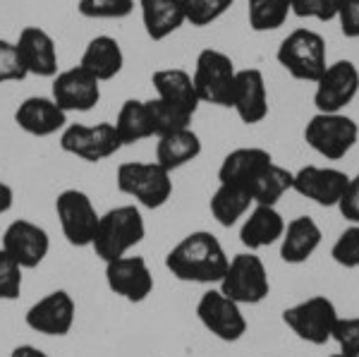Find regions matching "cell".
I'll return each instance as SVG.
<instances>
[{
	"label": "cell",
	"instance_id": "1",
	"mask_svg": "<svg viewBox=\"0 0 359 357\" xmlns=\"http://www.w3.org/2000/svg\"><path fill=\"white\" fill-rule=\"evenodd\" d=\"M228 264L230 259L223 245L208 230H194L184 235L165 255V269L182 283H221Z\"/></svg>",
	"mask_w": 359,
	"mask_h": 357
},
{
	"label": "cell",
	"instance_id": "2",
	"mask_svg": "<svg viewBox=\"0 0 359 357\" xmlns=\"http://www.w3.org/2000/svg\"><path fill=\"white\" fill-rule=\"evenodd\" d=\"M147 235V223H144L142 209L137 204H123L108 209L98 218V228L94 235L91 250L103 264L130 255L135 247L142 243Z\"/></svg>",
	"mask_w": 359,
	"mask_h": 357
},
{
	"label": "cell",
	"instance_id": "3",
	"mask_svg": "<svg viewBox=\"0 0 359 357\" xmlns=\"http://www.w3.org/2000/svg\"><path fill=\"white\" fill-rule=\"evenodd\" d=\"M115 185L120 194L135 199L144 209H161L172 197L170 170L158 166L156 161H127L118 166Z\"/></svg>",
	"mask_w": 359,
	"mask_h": 357
},
{
	"label": "cell",
	"instance_id": "4",
	"mask_svg": "<svg viewBox=\"0 0 359 357\" xmlns=\"http://www.w3.org/2000/svg\"><path fill=\"white\" fill-rule=\"evenodd\" d=\"M278 62L294 79L302 82H318V77L328 67V50L321 34L311 29H294L278 46Z\"/></svg>",
	"mask_w": 359,
	"mask_h": 357
},
{
	"label": "cell",
	"instance_id": "5",
	"mask_svg": "<svg viewBox=\"0 0 359 357\" xmlns=\"http://www.w3.org/2000/svg\"><path fill=\"white\" fill-rule=\"evenodd\" d=\"M235 62L218 48H204L196 55L192 82L201 103L230 108L235 86Z\"/></svg>",
	"mask_w": 359,
	"mask_h": 357
},
{
	"label": "cell",
	"instance_id": "6",
	"mask_svg": "<svg viewBox=\"0 0 359 357\" xmlns=\"http://www.w3.org/2000/svg\"><path fill=\"white\" fill-rule=\"evenodd\" d=\"M218 290L225 297L235 300L237 304H259L269 297L271 292V281L266 264L262 257H257L254 252H242L235 255L228 264L223 281L218 283Z\"/></svg>",
	"mask_w": 359,
	"mask_h": 357
},
{
	"label": "cell",
	"instance_id": "7",
	"mask_svg": "<svg viewBox=\"0 0 359 357\" xmlns=\"http://www.w3.org/2000/svg\"><path fill=\"white\" fill-rule=\"evenodd\" d=\"M359 140V128L343 113H316L304 128V142L328 161H338L350 154Z\"/></svg>",
	"mask_w": 359,
	"mask_h": 357
},
{
	"label": "cell",
	"instance_id": "8",
	"mask_svg": "<svg viewBox=\"0 0 359 357\" xmlns=\"http://www.w3.org/2000/svg\"><path fill=\"white\" fill-rule=\"evenodd\" d=\"M60 149L84 163H101L123 149L113 123H72L60 132Z\"/></svg>",
	"mask_w": 359,
	"mask_h": 357
},
{
	"label": "cell",
	"instance_id": "9",
	"mask_svg": "<svg viewBox=\"0 0 359 357\" xmlns=\"http://www.w3.org/2000/svg\"><path fill=\"white\" fill-rule=\"evenodd\" d=\"M283 321L299 341L323 345L331 341L333 326L338 321V309L326 295H314L287 307L283 312Z\"/></svg>",
	"mask_w": 359,
	"mask_h": 357
},
{
	"label": "cell",
	"instance_id": "10",
	"mask_svg": "<svg viewBox=\"0 0 359 357\" xmlns=\"http://www.w3.org/2000/svg\"><path fill=\"white\" fill-rule=\"evenodd\" d=\"M55 214L60 221V230L72 247H91L98 228L101 214L96 211L94 201L82 189H62L55 197Z\"/></svg>",
	"mask_w": 359,
	"mask_h": 357
},
{
	"label": "cell",
	"instance_id": "11",
	"mask_svg": "<svg viewBox=\"0 0 359 357\" xmlns=\"http://www.w3.org/2000/svg\"><path fill=\"white\" fill-rule=\"evenodd\" d=\"M196 316L201 326L223 343H237L247 333V319L242 304L225 297L221 290H206L196 302Z\"/></svg>",
	"mask_w": 359,
	"mask_h": 357
},
{
	"label": "cell",
	"instance_id": "12",
	"mask_svg": "<svg viewBox=\"0 0 359 357\" xmlns=\"http://www.w3.org/2000/svg\"><path fill=\"white\" fill-rule=\"evenodd\" d=\"M77 319V304L67 290H53L36 300L25 314V324L41 336H67Z\"/></svg>",
	"mask_w": 359,
	"mask_h": 357
},
{
	"label": "cell",
	"instance_id": "13",
	"mask_svg": "<svg viewBox=\"0 0 359 357\" xmlns=\"http://www.w3.org/2000/svg\"><path fill=\"white\" fill-rule=\"evenodd\" d=\"M359 91V70L352 60H338L328 65L316 82L314 106L318 113H340L355 101Z\"/></svg>",
	"mask_w": 359,
	"mask_h": 357
},
{
	"label": "cell",
	"instance_id": "14",
	"mask_svg": "<svg viewBox=\"0 0 359 357\" xmlns=\"http://www.w3.org/2000/svg\"><path fill=\"white\" fill-rule=\"evenodd\" d=\"M50 99L65 113H89L101 101V82L82 65L69 67L53 77Z\"/></svg>",
	"mask_w": 359,
	"mask_h": 357
},
{
	"label": "cell",
	"instance_id": "15",
	"mask_svg": "<svg viewBox=\"0 0 359 357\" xmlns=\"http://www.w3.org/2000/svg\"><path fill=\"white\" fill-rule=\"evenodd\" d=\"M106 283L118 297L137 304L154 292V274L144 257L125 255L106 262Z\"/></svg>",
	"mask_w": 359,
	"mask_h": 357
},
{
	"label": "cell",
	"instance_id": "16",
	"mask_svg": "<svg viewBox=\"0 0 359 357\" xmlns=\"http://www.w3.org/2000/svg\"><path fill=\"white\" fill-rule=\"evenodd\" d=\"M0 250L8 252L22 269H36L48 257L50 250L48 230L34 221H27V218H17V221H13L5 228L3 247Z\"/></svg>",
	"mask_w": 359,
	"mask_h": 357
},
{
	"label": "cell",
	"instance_id": "17",
	"mask_svg": "<svg viewBox=\"0 0 359 357\" xmlns=\"http://www.w3.org/2000/svg\"><path fill=\"white\" fill-rule=\"evenodd\" d=\"M350 177L338 168H318V166H304L292 173V189L304 199H311L318 206H338Z\"/></svg>",
	"mask_w": 359,
	"mask_h": 357
},
{
	"label": "cell",
	"instance_id": "18",
	"mask_svg": "<svg viewBox=\"0 0 359 357\" xmlns=\"http://www.w3.org/2000/svg\"><path fill=\"white\" fill-rule=\"evenodd\" d=\"M237 118L245 125H259L269 115V91H266V79L262 70L247 67L237 70L235 86H233V103Z\"/></svg>",
	"mask_w": 359,
	"mask_h": 357
},
{
	"label": "cell",
	"instance_id": "19",
	"mask_svg": "<svg viewBox=\"0 0 359 357\" xmlns=\"http://www.w3.org/2000/svg\"><path fill=\"white\" fill-rule=\"evenodd\" d=\"M15 125L32 137H53L67 128V113L50 96H29L17 106Z\"/></svg>",
	"mask_w": 359,
	"mask_h": 357
},
{
	"label": "cell",
	"instance_id": "20",
	"mask_svg": "<svg viewBox=\"0 0 359 357\" xmlns=\"http://www.w3.org/2000/svg\"><path fill=\"white\" fill-rule=\"evenodd\" d=\"M15 46L29 74L34 77H55L57 74V46L46 29L25 27Z\"/></svg>",
	"mask_w": 359,
	"mask_h": 357
},
{
	"label": "cell",
	"instance_id": "21",
	"mask_svg": "<svg viewBox=\"0 0 359 357\" xmlns=\"http://www.w3.org/2000/svg\"><path fill=\"white\" fill-rule=\"evenodd\" d=\"M271 163H273V156H271L266 149L240 147L223 159L221 168H218V182H228V185L245 187L249 192L252 182L257 180V177L262 175Z\"/></svg>",
	"mask_w": 359,
	"mask_h": 357
},
{
	"label": "cell",
	"instance_id": "22",
	"mask_svg": "<svg viewBox=\"0 0 359 357\" xmlns=\"http://www.w3.org/2000/svg\"><path fill=\"white\" fill-rule=\"evenodd\" d=\"M283 233H285V218L276 206H262L254 204L249 216L242 221L240 228V243L247 247L249 252L264 250L273 243H280Z\"/></svg>",
	"mask_w": 359,
	"mask_h": 357
},
{
	"label": "cell",
	"instance_id": "23",
	"mask_svg": "<svg viewBox=\"0 0 359 357\" xmlns=\"http://www.w3.org/2000/svg\"><path fill=\"white\" fill-rule=\"evenodd\" d=\"M321 238V228L311 216L292 218L280 238V259L285 264H304L318 250Z\"/></svg>",
	"mask_w": 359,
	"mask_h": 357
},
{
	"label": "cell",
	"instance_id": "24",
	"mask_svg": "<svg viewBox=\"0 0 359 357\" xmlns=\"http://www.w3.org/2000/svg\"><path fill=\"white\" fill-rule=\"evenodd\" d=\"M79 65H82L86 72L94 74L98 82H108V79H115L123 72L125 53H123V48H120L118 39L108 36V34H101V36H94L86 43Z\"/></svg>",
	"mask_w": 359,
	"mask_h": 357
},
{
	"label": "cell",
	"instance_id": "25",
	"mask_svg": "<svg viewBox=\"0 0 359 357\" xmlns=\"http://www.w3.org/2000/svg\"><path fill=\"white\" fill-rule=\"evenodd\" d=\"M151 84L156 89V99L172 103V106L182 108L187 113H196L199 108V96H196L192 74L180 67H165V70H156L151 77Z\"/></svg>",
	"mask_w": 359,
	"mask_h": 357
},
{
	"label": "cell",
	"instance_id": "26",
	"mask_svg": "<svg viewBox=\"0 0 359 357\" xmlns=\"http://www.w3.org/2000/svg\"><path fill=\"white\" fill-rule=\"evenodd\" d=\"M144 32L151 41H165L184 25L182 0H139Z\"/></svg>",
	"mask_w": 359,
	"mask_h": 357
},
{
	"label": "cell",
	"instance_id": "27",
	"mask_svg": "<svg viewBox=\"0 0 359 357\" xmlns=\"http://www.w3.org/2000/svg\"><path fill=\"white\" fill-rule=\"evenodd\" d=\"M199 154H201V140L192 128H184L158 137V144H156V163L163 166L170 173L192 163Z\"/></svg>",
	"mask_w": 359,
	"mask_h": 357
},
{
	"label": "cell",
	"instance_id": "28",
	"mask_svg": "<svg viewBox=\"0 0 359 357\" xmlns=\"http://www.w3.org/2000/svg\"><path fill=\"white\" fill-rule=\"evenodd\" d=\"M254 206L252 197L245 187L228 185V182H218L216 192H213L211 201H208V209L211 216L216 218V223H221L223 228H233L240 218L249 214V209Z\"/></svg>",
	"mask_w": 359,
	"mask_h": 357
},
{
	"label": "cell",
	"instance_id": "29",
	"mask_svg": "<svg viewBox=\"0 0 359 357\" xmlns=\"http://www.w3.org/2000/svg\"><path fill=\"white\" fill-rule=\"evenodd\" d=\"M113 125H115V130H118V137H120V142H123V147H130V144H137L142 140L154 137L147 101L127 99L123 106H120L118 118H115Z\"/></svg>",
	"mask_w": 359,
	"mask_h": 357
},
{
	"label": "cell",
	"instance_id": "30",
	"mask_svg": "<svg viewBox=\"0 0 359 357\" xmlns=\"http://www.w3.org/2000/svg\"><path fill=\"white\" fill-rule=\"evenodd\" d=\"M292 189V173L278 163H271L249 187V197L254 204L276 206L283 199V194Z\"/></svg>",
	"mask_w": 359,
	"mask_h": 357
},
{
	"label": "cell",
	"instance_id": "31",
	"mask_svg": "<svg viewBox=\"0 0 359 357\" xmlns=\"http://www.w3.org/2000/svg\"><path fill=\"white\" fill-rule=\"evenodd\" d=\"M292 13V0H249V27L254 32H276Z\"/></svg>",
	"mask_w": 359,
	"mask_h": 357
},
{
	"label": "cell",
	"instance_id": "32",
	"mask_svg": "<svg viewBox=\"0 0 359 357\" xmlns=\"http://www.w3.org/2000/svg\"><path fill=\"white\" fill-rule=\"evenodd\" d=\"M147 111H149V120H151V128H154V137H163V135H170V132L189 128L194 118L192 113L182 111V108L172 106V103H165L161 99H149Z\"/></svg>",
	"mask_w": 359,
	"mask_h": 357
},
{
	"label": "cell",
	"instance_id": "33",
	"mask_svg": "<svg viewBox=\"0 0 359 357\" xmlns=\"http://www.w3.org/2000/svg\"><path fill=\"white\" fill-rule=\"evenodd\" d=\"M235 0H182L184 20L192 27H208L233 8Z\"/></svg>",
	"mask_w": 359,
	"mask_h": 357
},
{
	"label": "cell",
	"instance_id": "34",
	"mask_svg": "<svg viewBox=\"0 0 359 357\" xmlns=\"http://www.w3.org/2000/svg\"><path fill=\"white\" fill-rule=\"evenodd\" d=\"M77 10L86 20H125L135 13V0H79Z\"/></svg>",
	"mask_w": 359,
	"mask_h": 357
},
{
	"label": "cell",
	"instance_id": "35",
	"mask_svg": "<svg viewBox=\"0 0 359 357\" xmlns=\"http://www.w3.org/2000/svg\"><path fill=\"white\" fill-rule=\"evenodd\" d=\"M25 269L15 262L5 250H0V300L13 302L22 292V278Z\"/></svg>",
	"mask_w": 359,
	"mask_h": 357
},
{
	"label": "cell",
	"instance_id": "36",
	"mask_svg": "<svg viewBox=\"0 0 359 357\" xmlns=\"http://www.w3.org/2000/svg\"><path fill=\"white\" fill-rule=\"evenodd\" d=\"M331 257L335 264L345 269L359 267V226L345 228L331 247Z\"/></svg>",
	"mask_w": 359,
	"mask_h": 357
},
{
	"label": "cell",
	"instance_id": "37",
	"mask_svg": "<svg viewBox=\"0 0 359 357\" xmlns=\"http://www.w3.org/2000/svg\"><path fill=\"white\" fill-rule=\"evenodd\" d=\"M27 77H29V72H27L25 62H22L15 41L0 39V84L22 82V79H27Z\"/></svg>",
	"mask_w": 359,
	"mask_h": 357
},
{
	"label": "cell",
	"instance_id": "38",
	"mask_svg": "<svg viewBox=\"0 0 359 357\" xmlns=\"http://www.w3.org/2000/svg\"><path fill=\"white\" fill-rule=\"evenodd\" d=\"M343 0H292V15L306 20L331 22L338 17Z\"/></svg>",
	"mask_w": 359,
	"mask_h": 357
},
{
	"label": "cell",
	"instance_id": "39",
	"mask_svg": "<svg viewBox=\"0 0 359 357\" xmlns=\"http://www.w3.org/2000/svg\"><path fill=\"white\" fill-rule=\"evenodd\" d=\"M331 341L338 343L340 353L345 355H359V316H345L335 321Z\"/></svg>",
	"mask_w": 359,
	"mask_h": 357
},
{
	"label": "cell",
	"instance_id": "40",
	"mask_svg": "<svg viewBox=\"0 0 359 357\" xmlns=\"http://www.w3.org/2000/svg\"><path fill=\"white\" fill-rule=\"evenodd\" d=\"M338 209L345 221H350L352 226H359V173L355 177H350L343 197L338 201Z\"/></svg>",
	"mask_w": 359,
	"mask_h": 357
},
{
	"label": "cell",
	"instance_id": "41",
	"mask_svg": "<svg viewBox=\"0 0 359 357\" xmlns=\"http://www.w3.org/2000/svg\"><path fill=\"white\" fill-rule=\"evenodd\" d=\"M335 20L340 22V32L347 39H359V0H343L338 10V17Z\"/></svg>",
	"mask_w": 359,
	"mask_h": 357
},
{
	"label": "cell",
	"instance_id": "42",
	"mask_svg": "<svg viewBox=\"0 0 359 357\" xmlns=\"http://www.w3.org/2000/svg\"><path fill=\"white\" fill-rule=\"evenodd\" d=\"M15 204V189L5 180H0V214H8Z\"/></svg>",
	"mask_w": 359,
	"mask_h": 357
},
{
	"label": "cell",
	"instance_id": "43",
	"mask_svg": "<svg viewBox=\"0 0 359 357\" xmlns=\"http://www.w3.org/2000/svg\"><path fill=\"white\" fill-rule=\"evenodd\" d=\"M10 357H50L48 353H43L41 348H36V345H17V348L10 353Z\"/></svg>",
	"mask_w": 359,
	"mask_h": 357
},
{
	"label": "cell",
	"instance_id": "44",
	"mask_svg": "<svg viewBox=\"0 0 359 357\" xmlns=\"http://www.w3.org/2000/svg\"><path fill=\"white\" fill-rule=\"evenodd\" d=\"M331 357H359V355H345V353H335V355H331Z\"/></svg>",
	"mask_w": 359,
	"mask_h": 357
}]
</instances>
